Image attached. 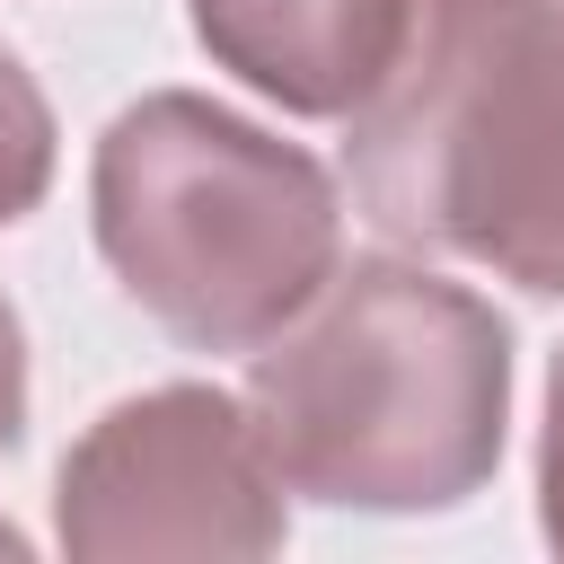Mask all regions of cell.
Wrapping results in <instances>:
<instances>
[{
  "mask_svg": "<svg viewBox=\"0 0 564 564\" xmlns=\"http://www.w3.org/2000/svg\"><path fill=\"white\" fill-rule=\"evenodd\" d=\"M26 432V335H18V308L0 300V449H18Z\"/></svg>",
  "mask_w": 564,
  "mask_h": 564,
  "instance_id": "obj_8",
  "label": "cell"
},
{
  "mask_svg": "<svg viewBox=\"0 0 564 564\" xmlns=\"http://www.w3.org/2000/svg\"><path fill=\"white\" fill-rule=\"evenodd\" d=\"M53 185V106L35 88V70L0 44V229L26 220Z\"/></svg>",
  "mask_w": 564,
  "mask_h": 564,
  "instance_id": "obj_6",
  "label": "cell"
},
{
  "mask_svg": "<svg viewBox=\"0 0 564 564\" xmlns=\"http://www.w3.org/2000/svg\"><path fill=\"white\" fill-rule=\"evenodd\" d=\"M344 123L361 212L397 247L564 300V0H405Z\"/></svg>",
  "mask_w": 564,
  "mask_h": 564,
  "instance_id": "obj_2",
  "label": "cell"
},
{
  "mask_svg": "<svg viewBox=\"0 0 564 564\" xmlns=\"http://www.w3.org/2000/svg\"><path fill=\"white\" fill-rule=\"evenodd\" d=\"M88 212L115 282L194 352H256L344 264L335 176L194 88H150L97 132Z\"/></svg>",
  "mask_w": 564,
  "mask_h": 564,
  "instance_id": "obj_3",
  "label": "cell"
},
{
  "mask_svg": "<svg viewBox=\"0 0 564 564\" xmlns=\"http://www.w3.org/2000/svg\"><path fill=\"white\" fill-rule=\"evenodd\" d=\"M247 414L282 494L326 511H449L502 467L511 326L432 264L352 256L256 344Z\"/></svg>",
  "mask_w": 564,
  "mask_h": 564,
  "instance_id": "obj_1",
  "label": "cell"
},
{
  "mask_svg": "<svg viewBox=\"0 0 564 564\" xmlns=\"http://www.w3.org/2000/svg\"><path fill=\"white\" fill-rule=\"evenodd\" d=\"M185 18L229 79L308 123L352 115L405 35V0H185Z\"/></svg>",
  "mask_w": 564,
  "mask_h": 564,
  "instance_id": "obj_5",
  "label": "cell"
},
{
  "mask_svg": "<svg viewBox=\"0 0 564 564\" xmlns=\"http://www.w3.org/2000/svg\"><path fill=\"white\" fill-rule=\"evenodd\" d=\"M538 529H546V546L564 555V352H555V379H546V432H538Z\"/></svg>",
  "mask_w": 564,
  "mask_h": 564,
  "instance_id": "obj_7",
  "label": "cell"
},
{
  "mask_svg": "<svg viewBox=\"0 0 564 564\" xmlns=\"http://www.w3.org/2000/svg\"><path fill=\"white\" fill-rule=\"evenodd\" d=\"M53 538L79 564H141V555H212L256 564L291 538L282 476L256 441L247 397L176 379L150 397L106 405L53 485Z\"/></svg>",
  "mask_w": 564,
  "mask_h": 564,
  "instance_id": "obj_4",
  "label": "cell"
}]
</instances>
